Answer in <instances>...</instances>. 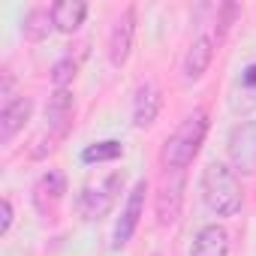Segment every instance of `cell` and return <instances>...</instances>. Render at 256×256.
Returning a JSON list of instances; mask_svg holds the SVG:
<instances>
[{"mask_svg": "<svg viewBox=\"0 0 256 256\" xmlns=\"http://www.w3.org/2000/svg\"><path fill=\"white\" fill-rule=\"evenodd\" d=\"M52 16H54V28L64 30V34H72L82 28L84 16H88V6L82 0H60V4L52 6Z\"/></svg>", "mask_w": 256, "mask_h": 256, "instance_id": "obj_15", "label": "cell"}, {"mask_svg": "<svg viewBox=\"0 0 256 256\" xmlns=\"http://www.w3.org/2000/svg\"><path fill=\"white\" fill-rule=\"evenodd\" d=\"M124 154V145L118 139H106V142H94L82 151V163H112Z\"/></svg>", "mask_w": 256, "mask_h": 256, "instance_id": "obj_16", "label": "cell"}, {"mask_svg": "<svg viewBox=\"0 0 256 256\" xmlns=\"http://www.w3.org/2000/svg\"><path fill=\"white\" fill-rule=\"evenodd\" d=\"M76 70H78V64L66 54V58H60L54 66H52V84H54V90H64L72 78H76Z\"/></svg>", "mask_w": 256, "mask_h": 256, "instance_id": "obj_17", "label": "cell"}, {"mask_svg": "<svg viewBox=\"0 0 256 256\" xmlns=\"http://www.w3.org/2000/svg\"><path fill=\"white\" fill-rule=\"evenodd\" d=\"M211 60H214V40L202 34V36H196V40L190 42V48H187V54H184V64H181L184 82H199V78L208 72Z\"/></svg>", "mask_w": 256, "mask_h": 256, "instance_id": "obj_12", "label": "cell"}, {"mask_svg": "<svg viewBox=\"0 0 256 256\" xmlns=\"http://www.w3.org/2000/svg\"><path fill=\"white\" fill-rule=\"evenodd\" d=\"M226 154L235 172L256 175V120H241L229 130Z\"/></svg>", "mask_w": 256, "mask_h": 256, "instance_id": "obj_4", "label": "cell"}, {"mask_svg": "<svg viewBox=\"0 0 256 256\" xmlns=\"http://www.w3.org/2000/svg\"><path fill=\"white\" fill-rule=\"evenodd\" d=\"M10 226H12V202L0 199V235H6Z\"/></svg>", "mask_w": 256, "mask_h": 256, "instance_id": "obj_19", "label": "cell"}, {"mask_svg": "<svg viewBox=\"0 0 256 256\" xmlns=\"http://www.w3.org/2000/svg\"><path fill=\"white\" fill-rule=\"evenodd\" d=\"M181 205H184V175L175 172L172 178L163 181V187H160V193H157V202H154L157 223H160V226H172V223L181 217Z\"/></svg>", "mask_w": 256, "mask_h": 256, "instance_id": "obj_8", "label": "cell"}, {"mask_svg": "<svg viewBox=\"0 0 256 256\" xmlns=\"http://www.w3.org/2000/svg\"><path fill=\"white\" fill-rule=\"evenodd\" d=\"M145 193H148V181H136V187L130 190V199H126L120 217H118V226H114V235H112V244L114 247H124L126 241L133 238L139 220H142V211H145Z\"/></svg>", "mask_w": 256, "mask_h": 256, "instance_id": "obj_6", "label": "cell"}, {"mask_svg": "<svg viewBox=\"0 0 256 256\" xmlns=\"http://www.w3.org/2000/svg\"><path fill=\"white\" fill-rule=\"evenodd\" d=\"M34 114V100L30 96H16L12 102L4 106V112H0V142H12L16 133L24 130V124L30 120Z\"/></svg>", "mask_w": 256, "mask_h": 256, "instance_id": "obj_11", "label": "cell"}, {"mask_svg": "<svg viewBox=\"0 0 256 256\" xmlns=\"http://www.w3.org/2000/svg\"><path fill=\"white\" fill-rule=\"evenodd\" d=\"M163 108V94L154 82H142L136 88V96H133V124L139 126V130H145V126H151L157 120Z\"/></svg>", "mask_w": 256, "mask_h": 256, "instance_id": "obj_10", "label": "cell"}, {"mask_svg": "<svg viewBox=\"0 0 256 256\" xmlns=\"http://www.w3.org/2000/svg\"><path fill=\"white\" fill-rule=\"evenodd\" d=\"M190 256H229V232L220 223H208L196 232Z\"/></svg>", "mask_w": 256, "mask_h": 256, "instance_id": "obj_13", "label": "cell"}, {"mask_svg": "<svg viewBox=\"0 0 256 256\" xmlns=\"http://www.w3.org/2000/svg\"><path fill=\"white\" fill-rule=\"evenodd\" d=\"M202 202L211 214L217 217H232L241 211L244 205V190H241V181L235 175V169H229L226 163H208L202 169Z\"/></svg>", "mask_w": 256, "mask_h": 256, "instance_id": "obj_1", "label": "cell"}, {"mask_svg": "<svg viewBox=\"0 0 256 256\" xmlns=\"http://www.w3.org/2000/svg\"><path fill=\"white\" fill-rule=\"evenodd\" d=\"M205 133H208V112H205V108L190 112V114L181 120L178 130L166 139V145H163V151H160L163 166H166V169H175V172H181L184 166H190L193 157L199 154L202 142H205Z\"/></svg>", "mask_w": 256, "mask_h": 256, "instance_id": "obj_2", "label": "cell"}, {"mask_svg": "<svg viewBox=\"0 0 256 256\" xmlns=\"http://www.w3.org/2000/svg\"><path fill=\"white\" fill-rule=\"evenodd\" d=\"M238 16V6L235 4H226V6H220V18H217V42L226 36V30L232 28V18Z\"/></svg>", "mask_w": 256, "mask_h": 256, "instance_id": "obj_18", "label": "cell"}, {"mask_svg": "<svg viewBox=\"0 0 256 256\" xmlns=\"http://www.w3.org/2000/svg\"><path fill=\"white\" fill-rule=\"evenodd\" d=\"M241 84H244V88H250V90L256 94V64H250V66L244 70V76H241Z\"/></svg>", "mask_w": 256, "mask_h": 256, "instance_id": "obj_20", "label": "cell"}, {"mask_svg": "<svg viewBox=\"0 0 256 256\" xmlns=\"http://www.w3.org/2000/svg\"><path fill=\"white\" fill-rule=\"evenodd\" d=\"M72 126V94L70 88L64 90H54L46 102V133H54V136H66Z\"/></svg>", "mask_w": 256, "mask_h": 256, "instance_id": "obj_9", "label": "cell"}, {"mask_svg": "<svg viewBox=\"0 0 256 256\" xmlns=\"http://www.w3.org/2000/svg\"><path fill=\"white\" fill-rule=\"evenodd\" d=\"M52 30H54V16H52V10H46V6H34V10L24 12V22H22V34H24V40H30V42H42V40H48Z\"/></svg>", "mask_w": 256, "mask_h": 256, "instance_id": "obj_14", "label": "cell"}, {"mask_svg": "<svg viewBox=\"0 0 256 256\" xmlns=\"http://www.w3.org/2000/svg\"><path fill=\"white\" fill-rule=\"evenodd\" d=\"M133 36H136V10L126 6L108 30V64L112 66L126 64V58L133 52Z\"/></svg>", "mask_w": 256, "mask_h": 256, "instance_id": "obj_5", "label": "cell"}, {"mask_svg": "<svg viewBox=\"0 0 256 256\" xmlns=\"http://www.w3.org/2000/svg\"><path fill=\"white\" fill-rule=\"evenodd\" d=\"M124 187V175L120 172H112L108 178H102L100 184H88L82 193H78V214L84 220H100L112 211L118 193Z\"/></svg>", "mask_w": 256, "mask_h": 256, "instance_id": "obj_3", "label": "cell"}, {"mask_svg": "<svg viewBox=\"0 0 256 256\" xmlns=\"http://www.w3.org/2000/svg\"><path fill=\"white\" fill-rule=\"evenodd\" d=\"M64 193H66V175H64L60 169H48V172H42L40 181L34 184V208H36L42 217H48V214L58 211Z\"/></svg>", "mask_w": 256, "mask_h": 256, "instance_id": "obj_7", "label": "cell"}]
</instances>
